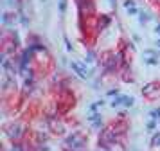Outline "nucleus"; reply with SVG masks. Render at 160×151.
<instances>
[{
	"label": "nucleus",
	"mask_w": 160,
	"mask_h": 151,
	"mask_svg": "<svg viewBox=\"0 0 160 151\" xmlns=\"http://www.w3.org/2000/svg\"><path fill=\"white\" fill-rule=\"evenodd\" d=\"M155 33H157V34H158V38H160V23L155 27Z\"/></svg>",
	"instance_id": "412c9836"
},
{
	"label": "nucleus",
	"mask_w": 160,
	"mask_h": 151,
	"mask_svg": "<svg viewBox=\"0 0 160 151\" xmlns=\"http://www.w3.org/2000/svg\"><path fill=\"white\" fill-rule=\"evenodd\" d=\"M110 22H112V18H110L108 14H101V16H99V20H97V25H95V27H97V31L106 29L110 25Z\"/></svg>",
	"instance_id": "423d86ee"
},
{
	"label": "nucleus",
	"mask_w": 160,
	"mask_h": 151,
	"mask_svg": "<svg viewBox=\"0 0 160 151\" xmlns=\"http://www.w3.org/2000/svg\"><path fill=\"white\" fill-rule=\"evenodd\" d=\"M110 104H112L113 108H115V106H122V95H117V97H115L113 101H112Z\"/></svg>",
	"instance_id": "4468645a"
},
{
	"label": "nucleus",
	"mask_w": 160,
	"mask_h": 151,
	"mask_svg": "<svg viewBox=\"0 0 160 151\" xmlns=\"http://www.w3.org/2000/svg\"><path fill=\"white\" fill-rule=\"evenodd\" d=\"M133 103H135V99L131 95H122V106H133Z\"/></svg>",
	"instance_id": "9b49d317"
},
{
	"label": "nucleus",
	"mask_w": 160,
	"mask_h": 151,
	"mask_svg": "<svg viewBox=\"0 0 160 151\" xmlns=\"http://www.w3.org/2000/svg\"><path fill=\"white\" fill-rule=\"evenodd\" d=\"M67 11V0H59V13L63 14Z\"/></svg>",
	"instance_id": "f3484780"
},
{
	"label": "nucleus",
	"mask_w": 160,
	"mask_h": 151,
	"mask_svg": "<svg viewBox=\"0 0 160 151\" xmlns=\"http://www.w3.org/2000/svg\"><path fill=\"white\" fill-rule=\"evenodd\" d=\"M151 144H153V146H160V133H155V135H153Z\"/></svg>",
	"instance_id": "a211bd4d"
},
{
	"label": "nucleus",
	"mask_w": 160,
	"mask_h": 151,
	"mask_svg": "<svg viewBox=\"0 0 160 151\" xmlns=\"http://www.w3.org/2000/svg\"><path fill=\"white\" fill-rule=\"evenodd\" d=\"M76 4L79 7L81 18H90L95 13V2L94 0H76Z\"/></svg>",
	"instance_id": "f03ea898"
},
{
	"label": "nucleus",
	"mask_w": 160,
	"mask_h": 151,
	"mask_svg": "<svg viewBox=\"0 0 160 151\" xmlns=\"http://www.w3.org/2000/svg\"><path fill=\"white\" fill-rule=\"evenodd\" d=\"M155 128H157V121H149L148 122V126H146V129H148V131H155Z\"/></svg>",
	"instance_id": "dca6fc26"
},
{
	"label": "nucleus",
	"mask_w": 160,
	"mask_h": 151,
	"mask_svg": "<svg viewBox=\"0 0 160 151\" xmlns=\"http://www.w3.org/2000/svg\"><path fill=\"white\" fill-rule=\"evenodd\" d=\"M42 2H45V0H42Z\"/></svg>",
	"instance_id": "b1692460"
},
{
	"label": "nucleus",
	"mask_w": 160,
	"mask_h": 151,
	"mask_svg": "<svg viewBox=\"0 0 160 151\" xmlns=\"http://www.w3.org/2000/svg\"><path fill=\"white\" fill-rule=\"evenodd\" d=\"M65 47H67V50H68V52H72V50H74L72 43L68 42V38H67V36H65Z\"/></svg>",
	"instance_id": "6ab92c4d"
},
{
	"label": "nucleus",
	"mask_w": 160,
	"mask_h": 151,
	"mask_svg": "<svg viewBox=\"0 0 160 151\" xmlns=\"http://www.w3.org/2000/svg\"><path fill=\"white\" fill-rule=\"evenodd\" d=\"M4 4L15 9V7H20V0H4Z\"/></svg>",
	"instance_id": "ddd939ff"
},
{
	"label": "nucleus",
	"mask_w": 160,
	"mask_h": 151,
	"mask_svg": "<svg viewBox=\"0 0 160 151\" xmlns=\"http://www.w3.org/2000/svg\"><path fill=\"white\" fill-rule=\"evenodd\" d=\"M18 13H20V22H22V25H25V27H27V25H29V20H27L25 13H23V11H18Z\"/></svg>",
	"instance_id": "2eb2a0df"
},
{
	"label": "nucleus",
	"mask_w": 160,
	"mask_h": 151,
	"mask_svg": "<svg viewBox=\"0 0 160 151\" xmlns=\"http://www.w3.org/2000/svg\"><path fill=\"white\" fill-rule=\"evenodd\" d=\"M108 2H110V4H112L113 7H115V4H117V0H108Z\"/></svg>",
	"instance_id": "5701e85b"
},
{
	"label": "nucleus",
	"mask_w": 160,
	"mask_h": 151,
	"mask_svg": "<svg viewBox=\"0 0 160 151\" xmlns=\"http://www.w3.org/2000/svg\"><path fill=\"white\" fill-rule=\"evenodd\" d=\"M157 88H158V85H157V83H149L148 86H144V88H142V93H144V95H148V97H153Z\"/></svg>",
	"instance_id": "6e6552de"
},
{
	"label": "nucleus",
	"mask_w": 160,
	"mask_h": 151,
	"mask_svg": "<svg viewBox=\"0 0 160 151\" xmlns=\"http://www.w3.org/2000/svg\"><path fill=\"white\" fill-rule=\"evenodd\" d=\"M65 144L70 151H83L85 146H87V140H85V137L81 135V133H72V135L67 137Z\"/></svg>",
	"instance_id": "f257e3e1"
},
{
	"label": "nucleus",
	"mask_w": 160,
	"mask_h": 151,
	"mask_svg": "<svg viewBox=\"0 0 160 151\" xmlns=\"http://www.w3.org/2000/svg\"><path fill=\"white\" fill-rule=\"evenodd\" d=\"M155 45H157V49L160 50V38H158V40H157V42H155Z\"/></svg>",
	"instance_id": "4be33fe9"
},
{
	"label": "nucleus",
	"mask_w": 160,
	"mask_h": 151,
	"mask_svg": "<svg viewBox=\"0 0 160 151\" xmlns=\"http://www.w3.org/2000/svg\"><path fill=\"white\" fill-rule=\"evenodd\" d=\"M85 61H87V63H94V61H95V52L88 50V52H87V56H85Z\"/></svg>",
	"instance_id": "f8f14e48"
},
{
	"label": "nucleus",
	"mask_w": 160,
	"mask_h": 151,
	"mask_svg": "<svg viewBox=\"0 0 160 151\" xmlns=\"http://www.w3.org/2000/svg\"><path fill=\"white\" fill-rule=\"evenodd\" d=\"M124 7H126L128 14H138V13H140V11L137 9V4H135V0H124Z\"/></svg>",
	"instance_id": "0eeeda50"
},
{
	"label": "nucleus",
	"mask_w": 160,
	"mask_h": 151,
	"mask_svg": "<svg viewBox=\"0 0 160 151\" xmlns=\"http://www.w3.org/2000/svg\"><path fill=\"white\" fill-rule=\"evenodd\" d=\"M6 133H8V137L11 138V140H18L20 137H22L23 133V128H22V124H11V126H8L6 128Z\"/></svg>",
	"instance_id": "20e7f679"
},
{
	"label": "nucleus",
	"mask_w": 160,
	"mask_h": 151,
	"mask_svg": "<svg viewBox=\"0 0 160 151\" xmlns=\"http://www.w3.org/2000/svg\"><path fill=\"white\" fill-rule=\"evenodd\" d=\"M18 16H20V13H4L2 14V23H4L6 27H11V25L16 22Z\"/></svg>",
	"instance_id": "39448f33"
},
{
	"label": "nucleus",
	"mask_w": 160,
	"mask_h": 151,
	"mask_svg": "<svg viewBox=\"0 0 160 151\" xmlns=\"http://www.w3.org/2000/svg\"><path fill=\"white\" fill-rule=\"evenodd\" d=\"M70 68H72L78 76H79L81 79H88L92 74H90V70L87 68V65L85 63H78V61H70Z\"/></svg>",
	"instance_id": "7ed1b4c3"
},
{
	"label": "nucleus",
	"mask_w": 160,
	"mask_h": 151,
	"mask_svg": "<svg viewBox=\"0 0 160 151\" xmlns=\"http://www.w3.org/2000/svg\"><path fill=\"white\" fill-rule=\"evenodd\" d=\"M142 58H157V59H160V50L146 49V50H144V54H142Z\"/></svg>",
	"instance_id": "9d476101"
},
{
	"label": "nucleus",
	"mask_w": 160,
	"mask_h": 151,
	"mask_svg": "<svg viewBox=\"0 0 160 151\" xmlns=\"http://www.w3.org/2000/svg\"><path fill=\"white\" fill-rule=\"evenodd\" d=\"M151 18H153V14L149 13V11H140V13H138V22H140L142 25H146Z\"/></svg>",
	"instance_id": "1a4fd4ad"
},
{
	"label": "nucleus",
	"mask_w": 160,
	"mask_h": 151,
	"mask_svg": "<svg viewBox=\"0 0 160 151\" xmlns=\"http://www.w3.org/2000/svg\"><path fill=\"white\" fill-rule=\"evenodd\" d=\"M11 151H25V149H23V146H20V144H13Z\"/></svg>",
	"instance_id": "aec40b11"
}]
</instances>
